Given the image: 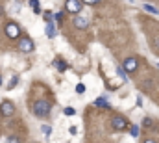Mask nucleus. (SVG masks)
<instances>
[{
  "label": "nucleus",
  "mask_w": 159,
  "mask_h": 143,
  "mask_svg": "<svg viewBox=\"0 0 159 143\" xmlns=\"http://www.w3.org/2000/svg\"><path fill=\"white\" fill-rule=\"evenodd\" d=\"M32 110H34V113L37 115V117H48L50 115V110H52V104L48 102V101H44V99H41V101H35L34 102V106H32Z\"/></svg>",
  "instance_id": "1"
},
{
  "label": "nucleus",
  "mask_w": 159,
  "mask_h": 143,
  "mask_svg": "<svg viewBox=\"0 0 159 143\" xmlns=\"http://www.w3.org/2000/svg\"><path fill=\"white\" fill-rule=\"evenodd\" d=\"M128 126H129V123H128V119L122 117V115H115V117L111 119V128H113V130H126Z\"/></svg>",
  "instance_id": "2"
},
{
  "label": "nucleus",
  "mask_w": 159,
  "mask_h": 143,
  "mask_svg": "<svg viewBox=\"0 0 159 143\" xmlns=\"http://www.w3.org/2000/svg\"><path fill=\"white\" fill-rule=\"evenodd\" d=\"M4 30H6V36L9 37V39H17V37L20 36V28H19V24H15V22H7V24L4 26Z\"/></svg>",
  "instance_id": "3"
},
{
  "label": "nucleus",
  "mask_w": 159,
  "mask_h": 143,
  "mask_svg": "<svg viewBox=\"0 0 159 143\" xmlns=\"http://www.w3.org/2000/svg\"><path fill=\"white\" fill-rule=\"evenodd\" d=\"M81 2L80 0H67L65 2V9L69 11V13H74V15H78L80 11H81Z\"/></svg>",
  "instance_id": "4"
},
{
  "label": "nucleus",
  "mask_w": 159,
  "mask_h": 143,
  "mask_svg": "<svg viewBox=\"0 0 159 143\" xmlns=\"http://www.w3.org/2000/svg\"><path fill=\"white\" fill-rule=\"evenodd\" d=\"M0 113H2L4 117H11V115L15 113V106H13V102H11V101H4V102L0 104Z\"/></svg>",
  "instance_id": "5"
},
{
  "label": "nucleus",
  "mask_w": 159,
  "mask_h": 143,
  "mask_svg": "<svg viewBox=\"0 0 159 143\" xmlns=\"http://www.w3.org/2000/svg\"><path fill=\"white\" fill-rule=\"evenodd\" d=\"M34 41L30 37H20V43H19V50L20 52H32L34 50Z\"/></svg>",
  "instance_id": "6"
},
{
  "label": "nucleus",
  "mask_w": 159,
  "mask_h": 143,
  "mask_svg": "<svg viewBox=\"0 0 159 143\" xmlns=\"http://www.w3.org/2000/svg\"><path fill=\"white\" fill-rule=\"evenodd\" d=\"M137 67H139V62H137V58H128V60L124 62V71L133 72V71H137Z\"/></svg>",
  "instance_id": "7"
},
{
  "label": "nucleus",
  "mask_w": 159,
  "mask_h": 143,
  "mask_svg": "<svg viewBox=\"0 0 159 143\" xmlns=\"http://www.w3.org/2000/svg\"><path fill=\"white\" fill-rule=\"evenodd\" d=\"M74 26H76V28H87V26H89V21H87L85 17H76V19H74Z\"/></svg>",
  "instance_id": "8"
},
{
  "label": "nucleus",
  "mask_w": 159,
  "mask_h": 143,
  "mask_svg": "<svg viewBox=\"0 0 159 143\" xmlns=\"http://www.w3.org/2000/svg\"><path fill=\"white\" fill-rule=\"evenodd\" d=\"M44 34H46V37H54L56 36V26H54V22H46Z\"/></svg>",
  "instance_id": "9"
},
{
  "label": "nucleus",
  "mask_w": 159,
  "mask_h": 143,
  "mask_svg": "<svg viewBox=\"0 0 159 143\" xmlns=\"http://www.w3.org/2000/svg\"><path fill=\"white\" fill-rule=\"evenodd\" d=\"M94 106H98V108H109V102H107L104 97H100V99H96V101H94Z\"/></svg>",
  "instance_id": "10"
},
{
  "label": "nucleus",
  "mask_w": 159,
  "mask_h": 143,
  "mask_svg": "<svg viewBox=\"0 0 159 143\" xmlns=\"http://www.w3.org/2000/svg\"><path fill=\"white\" fill-rule=\"evenodd\" d=\"M30 6L35 13H41V6H39V0H30Z\"/></svg>",
  "instance_id": "11"
},
{
  "label": "nucleus",
  "mask_w": 159,
  "mask_h": 143,
  "mask_svg": "<svg viewBox=\"0 0 159 143\" xmlns=\"http://www.w3.org/2000/svg\"><path fill=\"white\" fill-rule=\"evenodd\" d=\"M129 134H131L133 138H139V134H141V132H139V126H137V125H131V126H129Z\"/></svg>",
  "instance_id": "12"
},
{
  "label": "nucleus",
  "mask_w": 159,
  "mask_h": 143,
  "mask_svg": "<svg viewBox=\"0 0 159 143\" xmlns=\"http://www.w3.org/2000/svg\"><path fill=\"white\" fill-rule=\"evenodd\" d=\"M54 65H56L61 72H65V69H67V63H63V62H59V60H56V62H54Z\"/></svg>",
  "instance_id": "13"
},
{
  "label": "nucleus",
  "mask_w": 159,
  "mask_h": 143,
  "mask_svg": "<svg viewBox=\"0 0 159 143\" xmlns=\"http://www.w3.org/2000/svg\"><path fill=\"white\" fill-rule=\"evenodd\" d=\"M144 9L150 11V13H154V15H159V9L157 7H154V6H150V4H144Z\"/></svg>",
  "instance_id": "14"
},
{
  "label": "nucleus",
  "mask_w": 159,
  "mask_h": 143,
  "mask_svg": "<svg viewBox=\"0 0 159 143\" xmlns=\"http://www.w3.org/2000/svg\"><path fill=\"white\" fill-rule=\"evenodd\" d=\"M41 130H43V134H44V136H50V134H52V126H48V125H43V126H41Z\"/></svg>",
  "instance_id": "15"
},
{
  "label": "nucleus",
  "mask_w": 159,
  "mask_h": 143,
  "mask_svg": "<svg viewBox=\"0 0 159 143\" xmlns=\"http://www.w3.org/2000/svg\"><path fill=\"white\" fill-rule=\"evenodd\" d=\"M17 82H19V78H17V76H13V78H11V82H9V86H7V89H15Z\"/></svg>",
  "instance_id": "16"
},
{
  "label": "nucleus",
  "mask_w": 159,
  "mask_h": 143,
  "mask_svg": "<svg viewBox=\"0 0 159 143\" xmlns=\"http://www.w3.org/2000/svg\"><path fill=\"white\" fill-rule=\"evenodd\" d=\"M152 48H154V50L159 54V37H156V39L152 41Z\"/></svg>",
  "instance_id": "17"
},
{
  "label": "nucleus",
  "mask_w": 159,
  "mask_h": 143,
  "mask_svg": "<svg viewBox=\"0 0 159 143\" xmlns=\"http://www.w3.org/2000/svg\"><path fill=\"white\" fill-rule=\"evenodd\" d=\"M76 93H78V95L85 93V86H83V84H78V86H76Z\"/></svg>",
  "instance_id": "18"
},
{
  "label": "nucleus",
  "mask_w": 159,
  "mask_h": 143,
  "mask_svg": "<svg viewBox=\"0 0 159 143\" xmlns=\"http://www.w3.org/2000/svg\"><path fill=\"white\" fill-rule=\"evenodd\" d=\"M43 19L46 21V22H52V13L48 11V13H43Z\"/></svg>",
  "instance_id": "19"
},
{
  "label": "nucleus",
  "mask_w": 159,
  "mask_h": 143,
  "mask_svg": "<svg viewBox=\"0 0 159 143\" xmlns=\"http://www.w3.org/2000/svg\"><path fill=\"white\" fill-rule=\"evenodd\" d=\"M81 4H91V6H94V4H98V2H102V0H80Z\"/></svg>",
  "instance_id": "20"
},
{
  "label": "nucleus",
  "mask_w": 159,
  "mask_h": 143,
  "mask_svg": "<svg viewBox=\"0 0 159 143\" xmlns=\"http://www.w3.org/2000/svg\"><path fill=\"white\" fill-rule=\"evenodd\" d=\"M65 113L67 115H74V108H65Z\"/></svg>",
  "instance_id": "21"
},
{
  "label": "nucleus",
  "mask_w": 159,
  "mask_h": 143,
  "mask_svg": "<svg viewBox=\"0 0 159 143\" xmlns=\"http://www.w3.org/2000/svg\"><path fill=\"white\" fill-rule=\"evenodd\" d=\"M6 143H19V140H17V138H7Z\"/></svg>",
  "instance_id": "22"
},
{
  "label": "nucleus",
  "mask_w": 159,
  "mask_h": 143,
  "mask_svg": "<svg viewBox=\"0 0 159 143\" xmlns=\"http://www.w3.org/2000/svg\"><path fill=\"white\" fill-rule=\"evenodd\" d=\"M144 126H152V119H144Z\"/></svg>",
  "instance_id": "23"
},
{
  "label": "nucleus",
  "mask_w": 159,
  "mask_h": 143,
  "mask_svg": "<svg viewBox=\"0 0 159 143\" xmlns=\"http://www.w3.org/2000/svg\"><path fill=\"white\" fill-rule=\"evenodd\" d=\"M144 143H156V141H154V140H146Z\"/></svg>",
  "instance_id": "24"
},
{
  "label": "nucleus",
  "mask_w": 159,
  "mask_h": 143,
  "mask_svg": "<svg viewBox=\"0 0 159 143\" xmlns=\"http://www.w3.org/2000/svg\"><path fill=\"white\" fill-rule=\"evenodd\" d=\"M0 86H2V76H0Z\"/></svg>",
  "instance_id": "25"
}]
</instances>
